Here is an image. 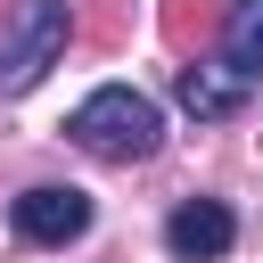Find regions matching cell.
Wrapping results in <instances>:
<instances>
[{
  "label": "cell",
  "mask_w": 263,
  "mask_h": 263,
  "mask_svg": "<svg viewBox=\"0 0 263 263\" xmlns=\"http://www.w3.org/2000/svg\"><path fill=\"white\" fill-rule=\"evenodd\" d=\"M74 41V8L66 0H16L8 33H0V99H25L49 82V66Z\"/></svg>",
  "instance_id": "2"
},
{
  "label": "cell",
  "mask_w": 263,
  "mask_h": 263,
  "mask_svg": "<svg viewBox=\"0 0 263 263\" xmlns=\"http://www.w3.org/2000/svg\"><path fill=\"white\" fill-rule=\"evenodd\" d=\"M66 140H74L82 156H99V164H148V156L164 148V107H156L148 90H132V82H99V90L66 115Z\"/></svg>",
  "instance_id": "1"
},
{
  "label": "cell",
  "mask_w": 263,
  "mask_h": 263,
  "mask_svg": "<svg viewBox=\"0 0 263 263\" xmlns=\"http://www.w3.org/2000/svg\"><path fill=\"white\" fill-rule=\"evenodd\" d=\"M230 247H238V214L222 197H181L164 214V255L173 263H222Z\"/></svg>",
  "instance_id": "4"
},
{
  "label": "cell",
  "mask_w": 263,
  "mask_h": 263,
  "mask_svg": "<svg viewBox=\"0 0 263 263\" xmlns=\"http://www.w3.org/2000/svg\"><path fill=\"white\" fill-rule=\"evenodd\" d=\"M8 230L25 247H74L90 230V189L74 181H33L25 197H8Z\"/></svg>",
  "instance_id": "3"
},
{
  "label": "cell",
  "mask_w": 263,
  "mask_h": 263,
  "mask_svg": "<svg viewBox=\"0 0 263 263\" xmlns=\"http://www.w3.org/2000/svg\"><path fill=\"white\" fill-rule=\"evenodd\" d=\"M247 90H255V82H247V74H230V66H181V74H173V99H181L197 123L238 115V107H247Z\"/></svg>",
  "instance_id": "5"
},
{
  "label": "cell",
  "mask_w": 263,
  "mask_h": 263,
  "mask_svg": "<svg viewBox=\"0 0 263 263\" xmlns=\"http://www.w3.org/2000/svg\"><path fill=\"white\" fill-rule=\"evenodd\" d=\"M222 66L230 74H263V0H230V16H222Z\"/></svg>",
  "instance_id": "6"
}]
</instances>
